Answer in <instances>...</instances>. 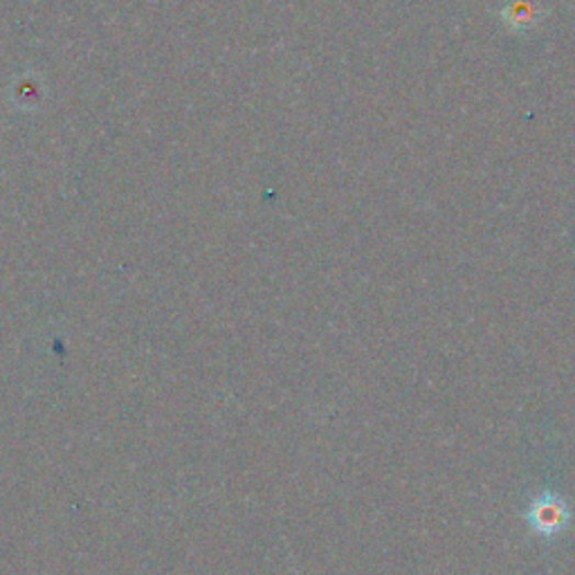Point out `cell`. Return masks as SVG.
Listing matches in <instances>:
<instances>
[{
  "label": "cell",
  "mask_w": 575,
  "mask_h": 575,
  "mask_svg": "<svg viewBox=\"0 0 575 575\" xmlns=\"http://www.w3.org/2000/svg\"><path fill=\"white\" fill-rule=\"evenodd\" d=\"M566 519H568L566 506L562 501H555L549 495L542 501H535V506L531 510V523L544 535H553V533L562 531Z\"/></svg>",
  "instance_id": "obj_2"
},
{
  "label": "cell",
  "mask_w": 575,
  "mask_h": 575,
  "mask_svg": "<svg viewBox=\"0 0 575 575\" xmlns=\"http://www.w3.org/2000/svg\"><path fill=\"white\" fill-rule=\"evenodd\" d=\"M501 23L515 34H529L540 27L546 16L542 0H504L497 10Z\"/></svg>",
  "instance_id": "obj_1"
}]
</instances>
